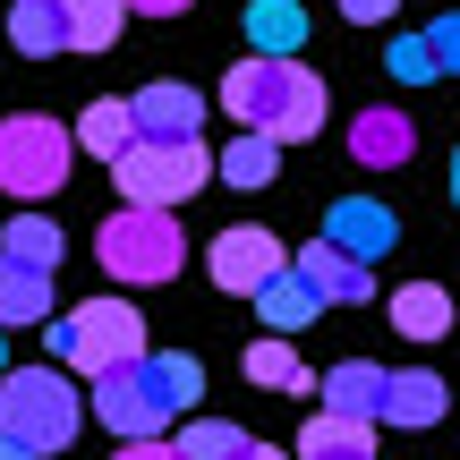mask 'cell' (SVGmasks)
Returning <instances> with one entry per match:
<instances>
[{
  "instance_id": "obj_29",
  "label": "cell",
  "mask_w": 460,
  "mask_h": 460,
  "mask_svg": "<svg viewBox=\"0 0 460 460\" xmlns=\"http://www.w3.org/2000/svg\"><path fill=\"white\" fill-rule=\"evenodd\" d=\"M427 43H435V68H444V77H460V9H444L427 26Z\"/></svg>"
},
{
  "instance_id": "obj_12",
  "label": "cell",
  "mask_w": 460,
  "mask_h": 460,
  "mask_svg": "<svg viewBox=\"0 0 460 460\" xmlns=\"http://www.w3.org/2000/svg\"><path fill=\"white\" fill-rule=\"evenodd\" d=\"M444 410H452V393H444L435 367H393V384H384V427H435Z\"/></svg>"
},
{
  "instance_id": "obj_21",
  "label": "cell",
  "mask_w": 460,
  "mask_h": 460,
  "mask_svg": "<svg viewBox=\"0 0 460 460\" xmlns=\"http://www.w3.org/2000/svg\"><path fill=\"white\" fill-rule=\"evenodd\" d=\"M68 137H77L94 163H119V154L137 146V111H128V102H85V119H77Z\"/></svg>"
},
{
  "instance_id": "obj_8",
  "label": "cell",
  "mask_w": 460,
  "mask_h": 460,
  "mask_svg": "<svg viewBox=\"0 0 460 460\" xmlns=\"http://www.w3.org/2000/svg\"><path fill=\"white\" fill-rule=\"evenodd\" d=\"M94 418L111 435H128V444H154V435L171 427V410L154 401L146 367H102V376H94Z\"/></svg>"
},
{
  "instance_id": "obj_30",
  "label": "cell",
  "mask_w": 460,
  "mask_h": 460,
  "mask_svg": "<svg viewBox=\"0 0 460 460\" xmlns=\"http://www.w3.org/2000/svg\"><path fill=\"white\" fill-rule=\"evenodd\" d=\"M393 9H401V0H341V17H349V26H384Z\"/></svg>"
},
{
  "instance_id": "obj_5",
  "label": "cell",
  "mask_w": 460,
  "mask_h": 460,
  "mask_svg": "<svg viewBox=\"0 0 460 460\" xmlns=\"http://www.w3.org/2000/svg\"><path fill=\"white\" fill-rule=\"evenodd\" d=\"M68 154H77V137H68L60 119H43V111L0 119V188H9L17 205L60 197L68 188Z\"/></svg>"
},
{
  "instance_id": "obj_19",
  "label": "cell",
  "mask_w": 460,
  "mask_h": 460,
  "mask_svg": "<svg viewBox=\"0 0 460 460\" xmlns=\"http://www.w3.org/2000/svg\"><path fill=\"white\" fill-rule=\"evenodd\" d=\"M9 43L26 51V60L68 51V9H60V0H17V9H9Z\"/></svg>"
},
{
  "instance_id": "obj_6",
  "label": "cell",
  "mask_w": 460,
  "mask_h": 460,
  "mask_svg": "<svg viewBox=\"0 0 460 460\" xmlns=\"http://www.w3.org/2000/svg\"><path fill=\"white\" fill-rule=\"evenodd\" d=\"M111 180H119V197H128V205H163V214H180V205L214 180V154H205V137H180V146L137 137V146L111 163Z\"/></svg>"
},
{
  "instance_id": "obj_3",
  "label": "cell",
  "mask_w": 460,
  "mask_h": 460,
  "mask_svg": "<svg viewBox=\"0 0 460 460\" xmlns=\"http://www.w3.org/2000/svg\"><path fill=\"white\" fill-rule=\"evenodd\" d=\"M94 256H102V273H111V281L146 290V281H180V264H188V239H180V222H171L163 205H119V214L102 222Z\"/></svg>"
},
{
  "instance_id": "obj_18",
  "label": "cell",
  "mask_w": 460,
  "mask_h": 460,
  "mask_svg": "<svg viewBox=\"0 0 460 460\" xmlns=\"http://www.w3.org/2000/svg\"><path fill=\"white\" fill-rule=\"evenodd\" d=\"M393 324H401V341H444V332H452L444 281H410V290H393Z\"/></svg>"
},
{
  "instance_id": "obj_27",
  "label": "cell",
  "mask_w": 460,
  "mask_h": 460,
  "mask_svg": "<svg viewBox=\"0 0 460 460\" xmlns=\"http://www.w3.org/2000/svg\"><path fill=\"white\" fill-rule=\"evenodd\" d=\"M171 444H180V460H247V444H256V435L230 427V418H197V427L171 435Z\"/></svg>"
},
{
  "instance_id": "obj_28",
  "label": "cell",
  "mask_w": 460,
  "mask_h": 460,
  "mask_svg": "<svg viewBox=\"0 0 460 460\" xmlns=\"http://www.w3.org/2000/svg\"><path fill=\"white\" fill-rule=\"evenodd\" d=\"M384 68H393L401 85H427V77H444V68H435V43H427V34H401V43L384 51Z\"/></svg>"
},
{
  "instance_id": "obj_14",
  "label": "cell",
  "mask_w": 460,
  "mask_h": 460,
  "mask_svg": "<svg viewBox=\"0 0 460 460\" xmlns=\"http://www.w3.org/2000/svg\"><path fill=\"white\" fill-rule=\"evenodd\" d=\"M384 384H393V367L341 358V367L324 376V410H332V418H367V427H376V418H384Z\"/></svg>"
},
{
  "instance_id": "obj_1",
  "label": "cell",
  "mask_w": 460,
  "mask_h": 460,
  "mask_svg": "<svg viewBox=\"0 0 460 460\" xmlns=\"http://www.w3.org/2000/svg\"><path fill=\"white\" fill-rule=\"evenodd\" d=\"M222 102H230L239 128L273 137V146H307V137L324 128V77L298 68V60H256V51H247L222 77Z\"/></svg>"
},
{
  "instance_id": "obj_17",
  "label": "cell",
  "mask_w": 460,
  "mask_h": 460,
  "mask_svg": "<svg viewBox=\"0 0 460 460\" xmlns=\"http://www.w3.org/2000/svg\"><path fill=\"white\" fill-rule=\"evenodd\" d=\"M43 315H51V273L0 256V324H43Z\"/></svg>"
},
{
  "instance_id": "obj_24",
  "label": "cell",
  "mask_w": 460,
  "mask_h": 460,
  "mask_svg": "<svg viewBox=\"0 0 460 460\" xmlns=\"http://www.w3.org/2000/svg\"><path fill=\"white\" fill-rule=\"evenodd\" d=\"M68 9V51H111L128 26V0H60Z\"/></svg>"
},
{
  "instance_id": "obj_35",
  "label": "cell",
  "mask_w": 460,
  "mask_h": 460,
  "mask_svg": "<svg viewBox=\"0 0 460 460\" xmlns=\"http://www.w3.org/2000/svg\"><path fill=\"white\" fill-rule=\"evenodd\" d=\"M452 205H460V146H452Z\"/></svg>"
},
{
  "instance_id": "obj_10",
  "label": "cell",
  "mask_w": 460,
  "mask_h": 460,
  "mask_svg": "<svg viewBox=\"0 0 460 460\" xmlns=\"http://www.w3.org/2000/svg\"><path fill=\"white\" fill-rule=\"evenodd\" d=\"M324 239L332 247H349L358 264H376V256H393V239H401V222H393V205H367V197H341L324 214Z\"/></svg>"
},
{
  "instance_id": "obj_15",
  "label": "cell",
  "mask_w": 460,
  "mask_h": 460,
  "mask_svg": "<svg viewBox=\"0 0 460 460\" xmlns=\"http://www.w3.org/2000/svg\"><path fill=\"white\" fill-rule=\"evenodd\" d=\"M256 315H264L273 332H307L315 315H324V290H315V281L298 273V264H281V273L256 290Z\"/></svg>"
},
{
  "instance_id": "obj_34",
  "label": "cell",
  "mask_w": 460,
  "mask_h": 460,
  "mask_svg": "<svg viewBox=\"0 0 460 460\" xmlns=\"http://www.w3.org/2000/svg\"><path fill=\"white\" fill-rule=\"evenodd\" d=\"M247 460H290V452H273V444H247Z\"/></svg>"
},
{
  "instance_id": "obj_20",
  "label": "cell",
  "mask_w": 460,
  "mask_h": 460,
  "mask_svg": "<svg viewBox=\"0 0 460 460\" xmlns=\"http://www.w3.org/2000/svg\"><path fill=\"white\" fill-rule=\"evenodd\" d=\"M298 460H376V427L367 418H315L307 435H298Z\"/></svg>"
},
{
  "instance_id": "obj_9",
  "label": "cell",
  "mask_w": 460,
  "mask_h": 460,
  "mask_svg": "<svg viewBox=\"0 0 460 460\" xmlns=\"http://www.w3.org/2000/svg\"><path fill=\"white\" fill-rule=\"evenodd\" d=\"M128 111H137V137H154V146L205 137V94H197V85H180V77L137 85V94H128Z\"/></svg>"
},
{
  "instance_id": "obj_32",
  "label": "cell",
  "mask_w": 460,
  "mask_h": 460,
  "mask_svg": "<svg viewBox=\"0 0 460 460\" xmlns=\"http://www.w3.org/2000/svg\"><path fill=\"white\" fill-rule=\"evenodd\" d=\"M137 17H180V9H197V0H128Z\"/></svg>"
},
{
  "instance_id": "obj_31",
  "label": "cell",
  "mask_w": 460,
  "mask_h": 460,
  "mask_svg": "<svg viewBox=\"0 0 460 460\" xmlns=\"http://www.w3.org/2000/svg\"><path fill=\"white\" fill-rule=\"evenodd\" d=\"M111 460H180V444H163V435H154V444H119Z\"/></svg>"
},
{
  "instance_id": "obj_22",
  "label": "cell",
  "mask_w": 460,
  "mask_h": 460,
  "mask_svg": "<svg viewBox=\"0 0 460 460\" xmlns=\"http://www.w3.org/2000/svg\"><path fill=\"white\" fill-rule=\"evenodd\" d=\"M137 367H146L154 401H163L171 418H180V410H197V393H205V367L188 358V349H163V358H154V349H146V358H137Z\"/></svg>"
},
{
  "instance_id": "obj_11",
  "label": "cell",
  "mask_w": 460,
  "mask_h": 460,
  "mask_svg": "<svg viewBox=\"0 0 460 460\" xmlns=\"http://www.w3.org/2000/svg\"><path fill=\"white\" fill-rule=\"evenodd\" d=\"M410 146H418V128H410V111H393V102L349 119V163H367V171H401Z\"/></svg>"
},
{
  "instance_id": "obj_25",
  "label": "cell",
  "mask_w": 460,
  "mask_h": 460,
  "mask_svg": "<svg viewBox=\"0 0 460 460\" xmlns=\"http://www.w3.org/2000/svg\"><path fill=\"white\" fill-rule=\"evenodd\" d=\"M247 384H264V393H307V367H298V349L281 341V332H264V341L247 349Z\"/></svg>"
},
{
  "instance_id": "obj_13",
  "label": "cell",
  "mask_w": 460,
  "mask_h": 460,
  "mask_svg": "<svg viewBox=\"0 0 460 460\" xmlns=\"http://www.w3.org/2000/svg\"><path fill=\"white\" fill-rule=\"evenodd\" d=\"M298 273L324 290V307H332V298H376V264H358L349 247H332V239H307V247H298Z\"/></svg>"
},
{
  "instance_id": "obj_4",
  "label": "cell",
  "mask_w": 460,
  "mask_h": 460,
  "mask_svg": "<svg viewBox=\"0 0 460 460\" xmlns=\"http://www.w3.org/2000/svg\"><path fill=\"white\" fill-rule=\"evenodd\" d=\"M51 358L85 367V376H102V367H137V358H146V315H137L128 298H85L77 315L51 324Z\"/></svg>"
},
{
  "instance_id": "obj_23",
  "label": "cell",
  "mask_w": 460,
  "mask_h": 460,
  "mask_svg": "<svg viewBox=\"0 0 460 460\" xmlns=\"http://www.w3.org/2000/svg\"><path fill=\"white\" fill-rule=\"evenodd\" d=\"M273 171H281V146L273 137H230V146L214 154V180H230V188H273Z\"/></svg>"
},
{
  "instance_id": "obj_26",
  "label": "cell",
  "mask_w": 460,
  "mask_h": 460,
  "mask_svg": "<svg viewBox=\"0 0 460 460\" xmlns=\"http://www.w3.org/2000/svg\"><path fill=\"white\" fill-rule=\"evenodd\" d=\"M60 222H43V214H17L9 230H0V256H17V264H43V273H51V264H60Z\"/></svg>"
},
{
  "instance_id": "obj_33",
  "label": "cell",
  "mask_w": 460,
  "mask_h": 460,
  "mask_svg": "<svg viewBox=\"0 0 460 460\" xmlns=\"http://www.w3.org/2000/svg\"><path fill=\"white\" fill-rule=\"evenodd\" d=\"M0 460H34V452H26V444H9V435H0Z\"/></svg>"
},
{
  "instance_id": "obj_2",
  "label": "cell",
  "mask_w": 460,
  "mask_h": 460,
  "mask_svg": "<svg viewBox=\"0 0 460 460\" xmlns=\"http://www.w3.org/2000/svg\"><path fill=\"white\" fill-rule=\"evenodd\" d=\"M77 384L60 376V367H9L0 376V435L9 444H26L34 460H51V452H68L77 444Z\"/></svg>"
},
{
  "instance_id": "obj_7",
  "label": "cell",
  "mask_w": 460,
  "mask_h": 460,
  "mask_svg": "<svg viewBox=\"0 0 460 460\" xmlns=\"http://www.w3.org/2000/svg\"><path fill=\"white\" fill-rule=\"evenodd\" d=\"M281 264H290V256H281V239L264 222H230L214 239V256H205V273H214V290H230V298H256Z\"/></svg>"
},
{
  "instance_id": "obj_16",
  "label": "cell",
  "mask_w": 460,
  "mask_h": 460,
  "mask_svg": "<svg viewBox=\"0 0 460 460\" xmlns=\"http://www.w3.org/2000/svg\"><path fill=\"white\" fill-rule=\"evenodd\" d=\"M247 43H256V60H298V43H307V9L298 0H247Z\"/></svg>"
}]
</instances>
